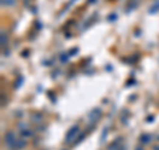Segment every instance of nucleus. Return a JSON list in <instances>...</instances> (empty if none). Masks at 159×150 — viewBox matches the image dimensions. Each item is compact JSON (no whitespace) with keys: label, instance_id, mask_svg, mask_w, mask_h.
I'll return each instance as SVG.
<instances>
[{"label":"nucleus","instance_id":"6e6552de","mask_svg":"<svg viewBox=\"0 0 159 150\" xmlns=\"http://www.w3.org/2000/svg\"><path fill=\"white\" fill-rule=\"evenodd\" d=\"M137 150H141V149H137Z\"/></svg>","mask_w":159,"mask_h":150},{"label":"nucleus","instance_id":"39448f33","mask_svg":"<svg viewBox=\"0 0 159 150\" xmlns=\"http://www.w3.org/2000/svg\"><path fill=\"white\" fill-rule=\"evenodd\" d=\"M3 5H13L15 4V0H2Z\"/></svg>","mask_w":159,"mask_h":150},{"label":"nucleus","instance_id":"f03ea898","mask_svg":"<svg viewBox=\"0 0 159 150\" xmlns=\"http://www.w3.org/2000/svg\"><path fill=\"white\" fill-rule=\"evenodd\" d=\"M78 129H80L78 125H74V126H73L70 130L68 132V134H66V139H65V141H66V142H70L72 139H73V137H74V136L78 133Z\"/></svg>","mask_w":159,"mask_h":150},{"label":"nucleus","instance_id":"423d86ee","mask_svg":"<svg viewBox=\"0 0 159 150\" xmlns=\"http://www.w3.org/2000/svg\"><path fill=\"white\" fill-rule=\"evenodd\" d=\"M158 9H159V0H158L157 3H155V5H152V7H151L150 12H151V13H154L155 11H158Z\"/></svg>","mask_w":159,"mask_h":150},{"label":"nucleus","instance_id":"f257e3e1","mask_svg":"<svg viewBox=\"0 0 159 150\" xmlns=\"http://www.w3.org/2000/svg\"><path fill=\"white\" fill-rule=\"evenodd\" d=\"M4 139H5V144H7V146H12L13 144H16V137H15V134H13L12 132H8L5 134V137H4Z\"/></svg>","mask_w":159,"mask_h":150},{"label":"nucleus","instance_id":"0eeeda50","mask_svg":"<svg viewBox=\"0 0 159 150\" xmlns=\"http://www.w3.org/2000/svg\"><path fill=\"white\" fill-rule=\"evenodd\" d=\"M155 149H157V150H159V146H157V148H155Z\"/></svg>","mask_w":159,"mask_h":150},{"label":"nucleus","instance_id":"20e7f679","mask_svg":"<svg viewBox=\"0 0 159 150\" xmlns=\"http://www.w3.org/2000/svg\"><path fill=\"white\" fill-rule=\"evenodd\" d=\"M150 136H147V134H145V136H142L141 137V142L142 144H148V142H150Z\"/></svg>","mask_w":159,"mask_h":150},{"label":"nucleus","instance_id":"7ed1b4c3","mask_svg":"<svg viewBox=\"0 0 159 150\" xmlns=\"http://www.w3.org/2000/svg\"><path fill=\"white\" fill-rule=\"evenodd\" d=\"M101 116V110H99L98 108H95V109H93V110L89 113V121L92 120V122H95L98 120V117Z\"/></svg>","mask_w":159,"mask_h":150}]
</instances>
